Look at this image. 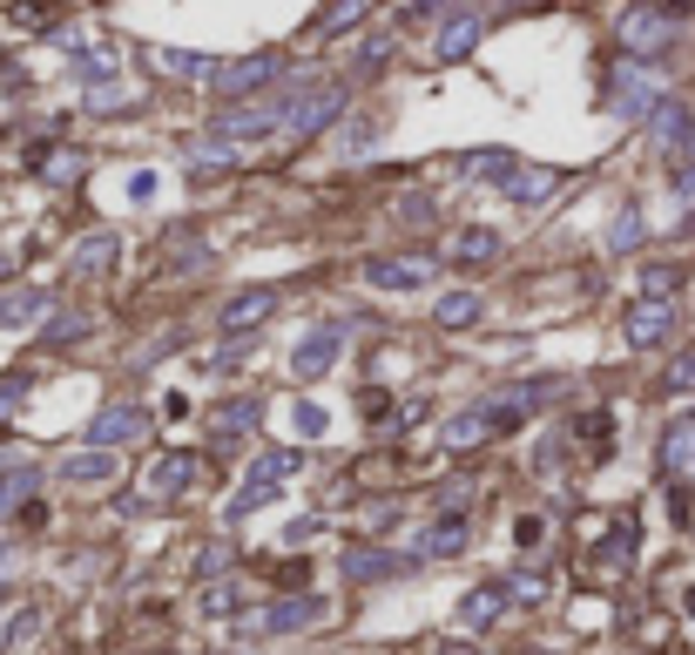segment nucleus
Listing matches in <instances>:
<instances>
[{"label": "nucleus", "instance_id": "obj_18", "mask_svg": "<svg viewBox=\"0 0 695 655\" xmlns=\"http://www.w3.org/2000/svg\"><path fill=\"white\" fill-rule=\"evenodd\" d=\"M473 41H480V21H473V14L446 21V34H440V61H460V54H473Z\"/></svg>", "mask_w": 695, "mask_h": 655}, {"label": "nucleus", "instance_id": "obj_35", "mask_svg": "<svg viewBox=\"0 0 695 655\" xmlns=\"http://www.w3.org/2000/svg\"><path fill=\"white\" fill-rule=\"evenodd\" d=\"M607 243H615V251H628V243H642V216L628 210V216H622L615 230H607Z\"/></svg>", "mask_w": 695, "mask_h": 655}, {"label": "nucleus", "instance_id": "obj_19", "mask_svg": "<svg viewBox=\"0 0 695 655\" xmlns=\"http://www.w3.org/2000/svg\"><path fill=\"white\" fill-rule=\"evenodd\" d=\"M61 473H68L74 486H95V480H109V473H115V460H109V453L95 446V453H74V460H68Z\"/></svg>", "mask_w": 695, "mask_h": 655}, {"label": "nucleus", "instance_id": "obj_9", "mask_svg": "<svg viewBox=\"0 0 695 655\" xmlns=\"http://www.w3.org/2000/svg\"><path fill=\"white\" fill-rule=\"evenodd\" d=\"M142 426H149V420H142V413H135V405H109V413H102V420H95V426H89V440H95V446H102V453H109V446H122V440H135V433H142Z\"/></svg>", "mask_w": 695, "mask_h": 655}, {"label": "nucleus", "instance_id": "obj_23", "mask_svg": "<svg viewBox=\"0 0 695 655\" xmlns=\"http://www.w3.org/2000/svg\"><path fill=\"white\" fill-rule=\"evenodd\" d=\"M41 311H48L41 291H14V298H0V324H28V318H41Z\"/></svg>", "mask_w": 695, "mask_h": 655}, {"label": "nucleus", "instance_id": "obj_32", "mask_svg": "<svg viewBox=\"0 0 695 655\" xmlns=\"http://www.w3.org/2000/svg\"><path fill=\"white\" fill-rule=\"evenodd\" d=\"M230 554H236L230 541H210V547L197 554V575H223V567H230Z\"/></svg>", "mask_w": 695, "mask_h": 655}, {"label": "nucleus", "instance_id": "obj_6", "mask_svg": "<svg viewBox=\"0 0 695 655\" xmlns=\"http://www.w3.org/2000/svg\"><path fill=\"white\" fill-rule=\"evenodd\" d=\"M344 352V324H318V332L298 345V379H324Z\"/></svg>", "mask_w": 695, "mask_h": 655}, {"label": "nucleus", "instance_id": "obj_25", "mask_svg": "<svg viewBox=\"0 0 695 655\" xmlns=\"http://www.w3.org/2000/svg\"><path fill=\"white\" fill-rule=\"evenodd\" d=\"M648 109H655V81L628 74V81H622V115H648Z\"/></svg>", "mask_w": 695, "mask_h": 655}, {"label": "nucleus", "instance_id": "obj_15", "mask_svg": "<svg viewBox=\"0 0 695 655\" xmlns=\"http://www.w3.org/2000/svg\"><path fill=\"white\" fill-rule=\"evenodd\" d=\"M561 190V170H506V196L513 203H541Z\"/></svg>", "mask_w": 695, "mask_h": 655}, {"label": "nucleus", "instance_id": "obj_21", "mask_svg": "<svg viewBox=\"0 0 695 655\" xmlns=\"http://www.w3.org/2000/svg\"><path fill=\"white\" fill-rule=\"evenodd\" d=\"M480 440H493L486 413H460V420L446 426V446H453V453H466V446H480Z\"/></svg>", "mask_w": 695, "mask_h": 655}, {"label": "nucleus", "instance_id": "obj_14", "mask_svg": "<svg viewBox=\"0 0 695 655\" xmlns=\"http://www.w3.org/2000/svg\"><path fill=\"white\" fill-rule=\"evenodd\" d=\"M399 554H379V547H352V554H344V575H352V582H385V575H399Z\"/></svg>", "mask_w": 695, "mask_h": 655}, {"label": "nucleus", "instance_id": "obj_7", "mask_svg": "<svg viewBox=\"0 0 695 655\" xmlns=\"http://www.w3.org/2000/svg\"><path fill=\"white\" fill-rule=\"evenodd\" d=\"M425 278H432L425 258H372L365 264V284H379V291H419Z\"/></svg>", "mask_w": 695, "mask_h": 655}, {"label": "nucleus", "instance_id": "obj_2", "mask_svg": "<svg viewBox=\"0 0 695 655\" xmlns=\"http://www.w3.org/2000/svg\"><path fill=\"white\" fill-rule=\"evenodd\" d=\"M622 332H628V345H635V352L662 345V339L675 332V304H668V298H635V304H628V318H622Z\"/></svg>", "mask_w": 695, "mask_h": 655}, {"label": "nucleus", "instance_id": "obj_43", "mask_svg": "<svg viewBox=\"0 0 695 655\" xmlns=\"http://www.w3.org/2000/svg\"><path fill=\"white\" fill-rule=\"evenodd\" d=\"M440 8H460V0H412V14H440Z\"/></svg>", "mask_w": 695, "mask_h": 655}, {"label": "nucleus", "instance_id": "obj_13", "mask_svg": "<svg viewBox=\"0 0 695 655\" xmlns=\"http://www.w3.org/2000/svg\"><path fill=\"white\" fill-rule=\"evenodd\" d=\"M324 615V602H311V595H291V602H278L264 622H256V628H271V635H284V628H311Z\"/></svg>", "mask_w": 695, "mask_h": 655}, {"label": "nucleus", "instance_id": "obj_5", "mask_svg": "<svg viewBox=\"0 0 695 655\" xmlns=\"http://www.w3.org/2000/svg\"><path fill=\"white\" fill-rule=\"evenodd\" d=\"M338 109H344V89H311V95H298V102L284 109V129H291V135H318Z\"/></svg>", "mask_w": 695, "mask_h": 655}, {"label": "nucleus", "instance_id": "obj_28", "mask_svg": "<svg viewBox=\"0 0 695 655\" xmlns=\"http://www.w3.org/2000/svg\"><path fill=\"white\" fill-rule=\"evenodd\" d=\"M8 14H14L21 28H48V21H54V0H8Z\"/></svg>", "mask_w": 695, "mask_h": 655}, {"label": "nucleus", "instance_id": "obj_3", "mask_svg": "<svg viewBox=\"0 0 695 655\" xmlns=\"http://www.w3.org/2000/svg\"><path fill=\"white\" fill-rule=\"evenodd\" d=\"M622 41L635 54H668L675 48V14L668 8H635V14H622Z\"/></svg>", "mask_w": 695, "mask_h": 655}, {"label": "nucleus", "instance_id": "obj_10", "mask_svg": "<svg viewBox=\"0 0 695 655\" xmlns=\"http://www.w3.org/2000/svg\"><path fill=\"white\" fill-rule=\"evenodd\" d=\"M278 311V291H243L223 304V332H250V324H264Z\"/></svg>", "mask_w": 695, "mask_h": 655}, {"label": "nucleus", "instance_id": "obj_30", "mask_svg": "<svg viewBox=\"0 0 695 655\" xmlns=\"http://www.w3.org/2000/svg\"><path fill=\"white\" fill-rule=\"evenodd\" d=\"M365 8H372V0H338V8L324 14V34H344V28H352V21H359Z\"/></svg>", "mask_w": 695, "mask_h": 655}, {"label": "nucleus", "instance_id": "obj_39", "mask_svg": "<svg viewBox=\"0 0 695 655\" xmlns=\"http://www.w3.org/2000/svg\"><path fill=\"white\" fill-rule=\"evenodd\" d=\"M298 433H304V440L324 433V413H318V405H298Z\"/></svg>", "mask_w": 695, "mask_h": 655}, {"label": "nucleus", "instance_id": "obj_37", "mask_svg": "<svg viewBox=\"0 0 695 655\" xmlns=\"http://www.w3.org/2000/svg\"><path fill=\"white\" fill-rule=\"evenodd\" d=\"M392 61V41H365V54H359V68L372 74V68H385Z\"/></svg>", "mask_w": 695, "mask_h": 655}, {"label": "nucleus", "instance_id": "obj_31", "mask_svg": "<svg viewBox=\"0 0 695 655\" xmlns=\"http://www.w3.org/2000/svg\"><path fill=\"white\" fill-rule=\"evenodd\" d=\"M466 170L473 177H506L513 162H506V149H480V155H466Z\"/></svg>", "mask_w": 695, "mask_h": 655}, {"label": "nucleus", "instance_id": "obj_38", "mask_svg": "<svg viewBox=\"0 0 695 655\" xmlns=\"http://www.w3.org/2000/svg\"><path fill=\"white\" fill-rule=\"evenodd\" d=\"M359 413H365V420H385L392 399H385V392H359Z\"/></svg>", "mask_w": 695, "mask_h": 655}, {"label": "nucleus", "instance_id": "obj_34", "mask_svg": "<svg viewBox=\"0 0 695 655\" xmlns=\"http://www.w3.org/2000/svg\"><path fill=\"white\" fill-rule=\"evenodd\" d=\"M662 385H668V392H695V352H682V359H675V372H668Z\"/></svg>", "mask_w": 695, "mask_h": 655}, {"label": "nucleus", "instance_id": "obj_17", "mask_svg": "<svg viewBox=\"0 0 695 655\" xmlns=\"http://www.w3.org/2000/svg\"><path fill=\"white\" fill-rule=\"evenodd\" d=\"M223 440H236V433H250L256 426V399H230V405H216V420H210Z\"/></svg>", "mask_w": 695, "mask_h": 655}, {"label": "nucleus", "instance_id": "obj_27", "mask_svg": "<svg viewBox=\"0 0 695 655\" xmlns=\"http://www.w3.org/2000/svg\"><path fill=\"white\" fill-rule=\"evenodd\" d=\"M480 318V298L473 291H453L446 304H440V324H453V332H460V324H473Z\"/></svg>", "mask_w": 695, "mask_h": 655}, {"label": "nucleus", "instance_id": "obj_40", "mask_svg": "<svg viewBox=\"0 0 695 655\" xmlns=\"http://www.w3.org/2000/svg\"><path fill=\"white\" fill-rule=\"evenodd\" d=\"M81 324H89V318H61V324H48V339L68 345V339H81Z\"/></svg>", "mask_w": 695, "mask_h": 655}, {"label": "nucleus", "instance_id": "obj_26", "mask_svg": "<svg viewBox=\"0 0 695 655\" xmlns=\"http://www.w3.org/2000/svg\"><path fill=\"white\" fill-rule=\"evenodd\" d=\"M628 561H635V521H622V527H615V541L601 547V567H628Z\"/></svg>", "mask_w": 695, "mask_h": 655}, {"label": "nucleus", "instance_id": "obj_16", "mask_svg": "<svg viewBox=\"0 0 695 655\" xmlns=\"http://www.w3.org/2000/svg\"><path fill=\"white\" fill-rule=\"evenodd\" d=\"M453 258H460V264H493V258H500V236H493V230H460V236H453Z\"/></svg>", "mask_w": 695, "mask_h": 655}, {"label": "nucleus", "instance_id": "obj_22", "mask_svg": "<svg viewBox=\"0 0 695 655\" xmlns=\"http://www.w3.org/2000/svg\"><path fill=\"white\" fill-rule=\"evenodd\" d=\"M115 251H122V243H115L109 230H95V236L74 251V264H81V271H109V264H115Z\"/></svg>", "mask_w": 695, "mask_h": 655}, {"label": "nucleus", "instance_id": "obj_36", "mask_svg": "<svg viewBox=\"0 0 695 655\" xmlns=\"http://www.w3.org/2000/svg\"><path fill=\"white\" fill-rule=\"evenodd\" d=\"M668 155H675V170H688V162H695V122H688V129L668 142Z\"/></svg>", "mask_w": 695, "mask_h": 655}, {"label": "nucleus", "instance_id": "obj_12", "mask_svg": "<svg viewBox=\"0 0 695 655\" xmlns=\"http://www.w3.org/2000/svg\"><path fill=\"white\" fill-rule=\"evenodd\" d=\"M460 547H466V521H460V514H446L440 527H425V541H412L419 561H446V554H460Z\"/></svg>", "mask_w": 695, "mask_h": 655}, {"label": "nucleus", "instance_id": "obj_1", "mask_svg": "<svg viewBox=\"0 0 695 655\" xmlns=\"http://www.w3.org/2000/svg\"><path fill=\"white\" fill-rule=\"evenodd\" d=\"M197 480H203V460H197V453H162V460L142 473V501H149V507H169V501H183Z\"/></svg>", "mask_w": 695, "mask_h": 655}, {"label": "nucleus", "instance_id": "obj_41", "mask_svg": "<svg viewBox=\"0 0 695 655\" xmlns=\"http://www.w3.org/2000/svg\"><path fill=\"white\" fill-rule=\"evenodd\" d=\"M230 608H236V595H230V588H210V595H203V615H230Z\"/></svg>", "mask_w": 695, "mask_h": 655}, {"label": "nucleus", "instance_id": "obj_24", "mask_svg": "<svg viewBox=\"0 0 695 655\" xmlns=\"http://www.w3.org/2000/svg\"><path fill=\"white\" fill-rule=\"evenodd\" d=\"M682 291V264H648L642 271V298H675Z\"/></svg>", "mask_w": 695, "mask_h": 655}, {"label": "nucleus", "instance_id": "obj_33", "mask_svg": "<svg viewBox=\"0 0 695 655\" xmlns=\"http://www.w3.org/2000/svg\"><path fill=\"white\" fill-rule=\"evenodd\" d=\"M190 162H203V170H223V162H236V149H230V142H197Z\"/></svg>", "mask_w": 695, "mask_h": 655}, {"label": "nucleus", "instance_id": "obj_11", "mask_svg": "<svg viewBox=\"0 0 695 655\" xmlns=\"http://www.w3.org/2000/svg\"><path fill=\"white\" fill-rule=\"evenodd\" d=\"M284 122V109L278 102H250V109H223V135H264V129H278Z\"/></svg>", "mask_w": 695, "mask_h": 655}, {"label": "nucleus", "instance_id": "obj_4", "mask_svg": "<svg viewBox=\"0 0 695 655\" xmlns=\"http://www.w3.org/2000/svg\"><path fill=\"white\" fill-rule=\"evenodd\" d=\"M284 74V61L278 54H243V61H230V68H216L210 81H216V89L236 102V95H250V89H271V81Z\"/></svg>", "mask_w": 695, "mask_h": 655}, {"label": "nucleus", "instance_id": "obj_42", "mask_svg": "<svg viewBox=\"0 0 695 655\" xmlns=\"http://www.w3.org/2000/svg\"><path fill=\"white\" fill-rule=\"evenodd\" d=\"M675 196H682V203H695V162H688V170H675Z\"/></svg>", "mask_w": 695, "mask_h": 655}, {"label": "nucleus", "instance_id": "obj_8", "mask_svg": "<svg viewBox=\"0 0 695 655\" xmlns=\"http://www.w3.org/2000/svg\"><path fill=\"white\" fill-rule=\"evenodd\" d=\"M506 602H513V588H506V582H486V588H473V595L460 602V622H466V628H486V622L506 615Z\"/></svg>", "mask_w": 695, "mask_h": 655}, {"label": "nucleus", "instance_id": "obj_20", "mask_svg": "<svg viewBox=\"0 0 695 655\" xmlns=\"http://www.w3.org/2000/svg\"><path fill=\"white\" fill-rule=\"evenodd\" d=\"M155 61H162L169 74H183V81H210V74H216V61H210V54H177V48H155Z\"/></svg>", "mask_w": 695, "mask_h": 655}, {"label": "nucleus", "instance_id": "obj_44", "mask_svg": "<svg viewBox=\"0 0 695 655\" xmlns=\"http://www.w3.org/2000/svg\"><path fill=\"white\" fill-rule=\"evenodd\" d=\"M440 655H480V648H473V642H446Z\"/></svg>", "mask_w": 695, "mask_h": 655}, {"label": "nucleus", "instance_id": "obj_45", "mask_svg": "<svg viewBox=\"0 0 695 655\" xmlns=\"http://www.w3.org/2000/svg\"><path fill=\"white\" fill-rule=\"evenodd\" d=\"M8 567H14V547H0V575H8Z\"/></svg>", "mask_w": 695, "mask_h": 655}, {"label": "nucleus", "instance_id": "obj_29", "mask_svg": "<svg viewBox=\"0 0 695 655\" xmlns=\"http://www.w3.org/2000/svg\"><path fill=\"white\" fill-rule=\"evenodd\" d=\"M541 541H547V521H541V514H520V521H513V547H527V554H534Z\"/></svg>", "mask_w": 695, "mask_h": 655}]
</instances>
